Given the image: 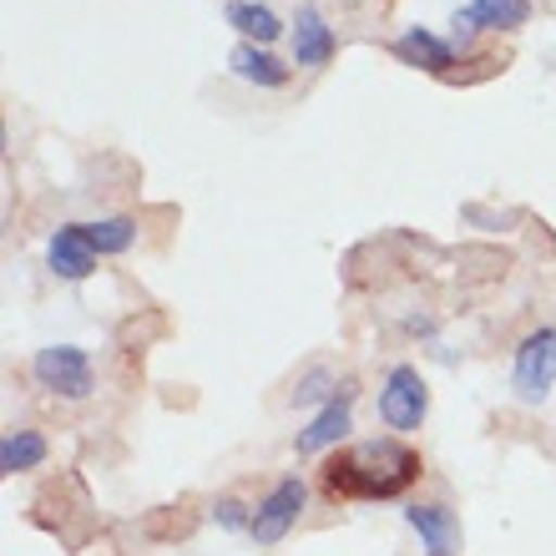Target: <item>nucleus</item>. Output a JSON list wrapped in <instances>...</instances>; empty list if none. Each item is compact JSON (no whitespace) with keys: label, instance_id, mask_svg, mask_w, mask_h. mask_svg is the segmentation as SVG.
<instances>
[{"label":"nucleus","instance_id":"obj_7","mask_svg":"<svg viewBox=\"0 0 556 556\" xmlns=\"http://www.w3.org/2000/svg\"><path fill=\"white\" fill-rule=\"evenodd\" d=\"M405 527L420 536L425 556H455L460 552V521H455V511L451 506H440V501L405 506Z\"/></svg>","mask_w":556,"mask_h":556},{"label":"nucleus","instance_id":"obj_12","mask_svg":"<svg viewBox=\"0 0 556 556\" xmlns=\"http://www.w3.org/2000/svg\"><path fill=\"white\" fill-rule=\"evenodd\" d=\"M228 66H233V76L238 81H249V87H283L293 76V66H283V61L268 51V46H253V41H243V46H233V56H228Z\"/></svg>","mask_w":556,"mask_h":556},{"label":"nucleus","instance_id":"obj_3","mask_svg":"<svg viewBox=\"0 0 556 556\" xmlns=\"http://www.w3.org/2000/svg\"><path fill=\"white\" fill-rule=\"evenodd\" d=\"M425 415H430V390H425L420 369L395 365L380 384V420L390 425V430H400V435H410V430L425 425Z\"/></svg>","mask_w":556,"mask_h":556},{"label":"nucleus","instance_id":"obj_8","mask_svg":"<svg viewBox=\"0 0 556 556\" xmlns=\"http://www.w3.org/2000/svg\"><path fill=\"white\" fill-rule=\"evenodd\" d=\"M339 51L334 30H329V21H324L314 5H299V15H293V66H304V72H319V66H329Z\"/></svg>","mask_w":556,"mask_h":556},{"label":"nucleus","instance_id":"obj_14","mask_svg":"<svg viewBox=\"0 0 556 556\" xmlns=\"http://www.w3.org/2000/svg\"><path fill=\"white\" fill-rule=\"evenodd\" d=\"M46 460V435L36 430H11L0 440V470L5 476H21V470H36Z\"/></svg>","mask_w":556,"mask_h":556},{"label":"nucleus","instance_id":"obj_9","mask_svg":"<svg viewBox=\"0 0 556 556\" xmlns=\"http://www.w3.org/2000/svg\"><path fill=\"white\" fill-rule=\"evenodd\" d=\"M97 258H102V253H97L87 238H81V223H66V228H56L51 249H46V264H51V274L66 278V283H81V278L97 274Z\"/></svg>","mask_w":556,"mask_h":556},{"label":"nucleus","instance_id":"obj_6","mask_svg":"<svg viewBox=\"0 0 556 556\" xmlns=\"http://www.w3.org/2000/svg\"><path fill=\"white\" fill-rule=\"evenodd\" d=\"M350 405H354V380H344L339 384V395L324 405L314 420L293 435V451L299 455H319V451H329V445H339V440L350 435Z\"/></svg>","mask_w":556,"mask_h":556},{"label":"nucleus","instance_id":"obj_2","mask_svg":"<svg viewBox=\"0 0 556 556\" xmlns=\"http://www.w3.org/2000/svg\"><path fill=\"white\" fill-rule=\"evenodd\" d=\"M30 375L41 390L61 400H87L97 390V375H91V354L76 350V344H51V350H36L30 359Z\"/></svg>","mask_w":556,"mask_h":556},{"label":"nucleus","instance_id":"obj_11","mask_svg":"<svg viewBox=\"0 0 556 556\" xmlns=\"http://www.w3.org/2000/svg\"><path fill=\"white\" fill-rule=\"evenodd\" d=\"M405 66H420V72H430V76H451V66H455V46L451 41H440L435 30H425V26H410L405 36H395V46H390Z\"/></svg>","mask_w":556,"mask_h":556},{"label":"nucleus","instance_id":"obj_17","mask_svg":"<svg viewBox=\"0 0 556 556\" xmlns=\"http://www.w3.org/2000/svg\"><path fill=\"white\" fill-rule=\"evenodd\" d=\"M213 521H218L223 531H253V511L243 506V501H233V496H223L218 506H213Z\"/></svg>","mask_w":556,"mask_h":556},{"label":"nucleus","instance_id":"obj_13","mask_svg":"<svg viewBox=\"0 0 556 556\" xmlns=\"http://www.w3.org/2000/svg\"><path fill=\"white\" fill-rule=\"evenodd\" d=\"M228 26H238L253 46H274L283 36V21H278L268 5H253V0H233L228 5Z\"/></svg>","mask_w":556,"mask_h":556},{"label":"nucleus","instance_id":"obj_5","mask_svg":"<svg viewBox=\"0 0 556 556\" xmlns=\"http://www.w3.org/2000/svg\"><path fill=\"white\" fill-rule=\"evenodd\" d=\"M304 481L299 476H283V481L268 491L264 501H258V511H253V542L258 546H278L283 536L293 531V521H299V511H304Z\"/></svg>","mask_w":556,"mask_h":556},{"label":"nucleus","instance_id":"obj_16","mask_svg":"<svg viewBox=\"0 0 556 556\" xmlns=\"http://www.w3.org/2000/svg\"><path fill=\"white\" fill-rule=\"evenodd\" d=\"M339 395V384H334V375L329 369H308L304 380L293 384V410H308V405H329V400Z\"/></svg>","mask_w":556,"mask_h":556},{"label":"nucleus","instance_id":"obj_1","mask_svg":"<svg viewBox=\"0 0 556 556\" xmlns=\"http://www.w3.org/2000/svg\"><path fill=\"white\" fill-rule=\"evenodd\" d=\"M420 451L405 440H365L344 445L319 466V485L329 501H395L420 481Z\"/></svg>","mask_w":556,"mask_h":556},{"label":"nucleus","instance_id":"obj_10","mask_svg":"<svg viewBox=\"0 0 556 556\" xmlns=\"http://www.w3.org/2000/svg\"><path fill=\"white\" fill-rule=\"evenodd\" d=\"M531 21V0H470L466 11H455V36L470 30H516Z\"/></svg>","mask_w":556,"mask_h":556},{"label":"nucleus","instance_id":"obj_4","mask_svg":"<svg viewBox=\"0 0 556 556\" xmlns=\"http://www.w3.org/2000/svg\"><path fill=\"white\" fill-rule=\"evenodd\" d=\"M556 384V329H536L521 339L511 365V390L521 405H542Z\"/></svg>","mask_w":556,"mask_h":556},{"label":"nucleus","instance_id":"obj_15","mask_svg":"<svg viewBox=\"0 0 556 556\" xmlns=\"http://www.w3.org/2000/svg\"><path fill=\"white\" fill-rule=\"evenodd\" d=\"M81 238H87L97 253H127L137 243V223L132 218H97V223H81Z\"/></svg>","mask_w":556,"mask_h":556}]
</instances>
